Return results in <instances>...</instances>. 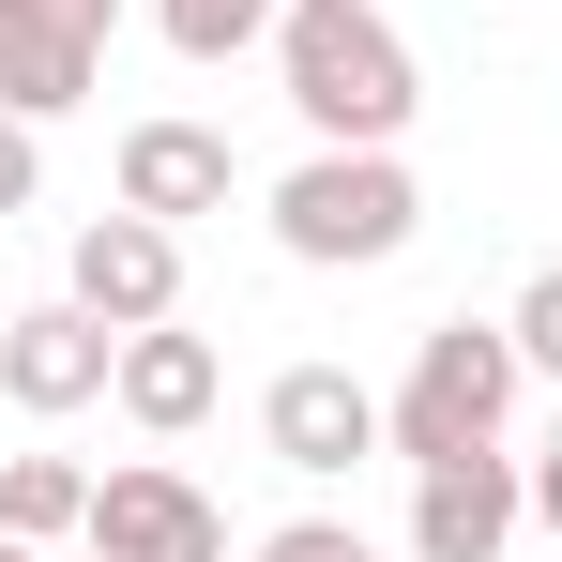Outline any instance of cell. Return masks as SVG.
Masks as SVG:
<instances>
[{"mask_svg": "<svg viewBox=\"0 0 562 562\" xmlns=\"http://www.w3.org/2000/svg\"><path fill=\"white\" fill-rule=\"evenodd\" d=\"M0 319H15V304H0Z\"/></svg>", "mask_w": 562, "mask_h": 562, "instance_id": "ffe728a7", "label": "cell"}, {"mask_svg": "<svg viewBox=\"0 0 562 562\" xmlns=\"http://www.w3.org/2000/svg\"><path fill=\"white\" fill-rule=\"evenodd\" d=\"M274 92H289V122L319 153H395L426 77H411V31L380 0H289L274 15Z\"/></svg>", "mask_w": 562, "mask_h": 562, "instance_id": "6da1fadb", "label": "cell"}, {"mask_svg": "<svg viewBox=\"0 0 562 562\" xmlns=\"http://www.w3.org/2000/svg\"><path fill=\"white\" fill-rule=\"evenodd\" d=\"M92 77H106V46L61 0H0V106H15V122H77Z\"/></svg>", "mask_w": 562, "mask_h": 562, "instance_id": "30bf717a", "label": "cell"}, {"mask_svg": "<svg viewBox=\"0 0 562 562\" xmlns=\"http://www.w3.org/2000/svg\"><path fill=\"white\" fill-rule=\"evenodd\" d=\"M244 562H380V548L350 532V517H274V532H259Z\"/></svg>", "mask_w": 562, "mask_h": 562, "instance_id": "9a60e30c", "label": "cell"}, {"mask_svg": "<svg viewBox=\"0 0 562 562\" xmlns=\"http://www.w3.org/2000/svg\"><path fill=\"white\" fill-rule=\"evenodd\" d=\"M61 15H77V31H92V46H106V31H122V0H61Z\"/></svg>", "mask_w": 562, "mask_h": 562, "instance_id": "ac0fdd59", "label": "cell"}, {"mask_svg": "<svg viewBox=\"0 0 562 562\" xmlns=\"http://www.w3.org/2000/svg\"><path fill=\"white\" fill-rule=\"evenodd\" d=\"M411 228H426L411 153H319L304 137V168L274 183V244L304 274H380V259H411Z\"/></svg>", "mask_w": 562, "mask_h": 562, "instance_id": "3957f363", "label": "cell"}, {"mask_svg": "<svg viewBox=\"0 0 562 562\" xmlns=\"http://www.w3.org/2000/svg\"><path fill=\"white\" fill-rule=\"evenodd\" d=\"M0 532L77 548V532H92V471H77V457H0Z\"/></svg>", "mask_w": 562, "mask_h": 562, "instance_id": "7c38bea8", "label": "cell"}, {"mask_svg": "<svg viewBox=\"0 0 562 562\" xmlns=\"http://www.w3.org/2000/svg\"><path fill=\"white\" fill-rule=\"evenodd\" d=\"M0 562H46V548H31V532H0Z\"/></svg>", "mask_w": 562, "mask_h": 562, "instance_id": "d6986e66", "label": "cell"}, {"mask_svg": "<svg viewBox=\"0 0 562 562\" xmlns=\"http://www.w3.org/2000/svg\"><path fill=\"white\" fill-rule=\"evenodd\" d=\"M517 532H532V457L471 441V457L411 471V562H502Z\"/></svg>", "mask_w": 562, "mask_h": 562, "instance_id": "277c9868", "label": "cell"}, {"mask_svg": "<svg viewBox=\"0 0 562 562\" xmlns=\"http://www.w3.org/2000/svg\"><path fill=\"white\" fill-rule=\"evenodd\" d=\"M289 0H153V31L183 46V61H244V46H274Z\"/></svg>", "mask_w": 562, "mask_h": 562, "instance_id": "4fadbf2b", "label": "cell"}, {"mask_svg": "<svg viewBox=\"0 0 562 562\" xmlns=\"http://www.w3.org/2000/svg\"><path fill=\"white\" fill-rule=\"evenodd\" d=\"M77 562H92V548H77Z\"/></svg>", "mask_w": 562, "mask_h": 562, "instance_id": "44dd1931", "label": "cell"}, {"mask_svg": "<svg viewBox=\"0 0 562 562\" xmlns=\"http://www.w3.org/2000/svg\"><path fill=\"white\" fill-rule=\"evenodd\" d=\"M259 441H274V471H304V486H335V471L395 457V426H380V395L350 366H274V395H259Z\"/></svg>", "mask_w": 562, "mask_h": 562, "instance_id": "52a82bcc", "label": "cell"}, {"mask_svg": "<svg viewBox=\"0 0 562 562\" xmlns=\"http://www.w3.org/2000/svg\"><path fill=\"white\" fill-rule=\"evenodd\" d=\"M61 289L92 304L106 335H153V319H183V228H153V213H122V198H106L92 228L61 244Z\"/></svg>", "mask_w": 562, "mask_h": 562, "instance_id": "8992f818", "label": "cell"}, {"mask_svg": "<svg viewBox=\"0 0 562 562\" xmlns=\"http://www.w3.org/2000/svg\"><path fill=\"white\" fill-rule=\"evenodd\" d=\"M532 532L562 548V426H548V457H532Z\"/></svg>", "mask_w": 562, "mask_h": 562, "instance_id": "e0dca14e", "label": "cell"}, {"mask_svg": "<svg viewBox=\"0 0 562 562\" xmlns=\"http://www.w3.org/2000/svg\"><path fill=\"white\" fill-rule=\"evenodd\" d=\"M228 198H244V153H228L213 122H122V213L198 228V213H228Z\"/></svg>", "mask_w": 562, "mask_h": 562, "instance_id": "9c48e42d", "label": "cell"}, {"mask_svg": "<svg viewBox=\"0 0 562 562\" xmlns=\"http://www.w3.org/2000/svg\"><path fill=\"white\" fill-rule=\"evenodd\" d=\"M106 380H122V335H106L77 289H46V304H15L0 319V395L31 411V426H61V411H92Z\"/></svg>", "mask_w": 562, "mask_h": 562, "instance_id": "5b68a950", "label": "cell"}, {"mask_svg": "<svg viewBox=\"0 0 562 562\" xmlns=\"http://www.w3.org/2000/svg\"><path fill=\"white\" fill-rule=\"evenodd\" d=\"M31 198H46V122L0 106V213H31Z\"/></svg>", "mask_w": 562, "mask_h": 562, "instance_id": "2e32d148", "label": "cell"}, {"mask_svg": "<svg viewBox=\"0 0 562 562\" xmlns=\"http://www.w3.org/2000/svg\"><path fill=\"white\" fill-rule=\"evenodd\" d=\"M517 335L502 319H426L411 335V380L380 395V426H395V471H441V457H471V441H502L517 426Z\"/></svg>", "mask_w": 562, "mask_h": 562, "instance_id": "7a4b0ae2", "label": "cell"}, {"mask_svg": "<svg viewBox=\"0 0 562 562\" xmlns=\"http://www.w3.org/2000/svg\"><path fill=\"white\" fill-rule=\"evenodd\" d=\"M92 562H228V517L198 502L168 457H122V471H92V532H77Z\"/></svg>", "mask_w": 562, "mask_h": 562, "instance_id": "ba28073f", "label": "cell"}, {"mask_svg": "<svg viewBox=\"0 0 562 562\" xmlns=\"http://www.w3.org/2000/svg\"><path fill=\"white\" fill-rule=\"evenodd\" d=\"M502 335H517V366H532V380H562V259L517 289V304H502Z\"/></svg>", "mask_w": 562, "mask_h": 562, "instance_id": "5bb4252c", "label": "cell"}, {"mask_svg": "<svg viewBox=\"0 0 562 562\" xmlns=\"http://www.w3.org/2000/svg\"><path fill=\"white\" fill-rule=\"evenodd\" d=\"M213 395H228V366H213V335H183V319L122 335V380H106V411H122V426L183 441V426H213Z\"/></svg>", "mask_w": 562, "mask_h": 562, "instance_id": "8fae6325", "label": "cell"}]
</instances>
